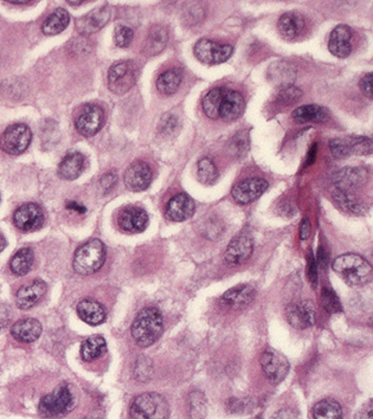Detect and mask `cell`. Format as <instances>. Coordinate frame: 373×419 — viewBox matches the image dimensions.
<instances>
[{"mask_svg": "<svg viewBox=\"0 0 373 419\" xmlns=\"http://www.w3.org/2000/svg\"><path fill=\"white\" fill-rule=\"evenodd\" d=\"M164 320L158 308L146 307L139 311L132 325V336L140 347H150L160 338Z\"/></svg>", "mask_w": 373, "mask_h": 419, "instance_id": "6da1fadb", "label": "cell"}, {"mask_svg": "<svg viewBox=\"0 0 373 419\" xmlns=\"http://www.w3.org/2000/svg\"><path fill=\"white\" fill-rule=\"evenodd\" d=\"M333 271L349 286H364L372 278V266L357 254L338 256L333 262Z\"/></svg>", "mask_w": 373, "mask_h": 419, "instance_id": "7a4b0ae2", "label": "cell"}, {"mask_svg": "<svg viewBox=\"0 0 373 419\" xmlns=\"http://www.w3.org/2000/svg\"><path fill=\"white\" fill-rule=\"evenodd\" d=\"M106 262V246L100 239H92L80 246L73 255V268L78 274L88 276L98 273Z\"/></svg>", "mask_w": 373, "mask_h": 419, "instance_id": "3957f363", "label": "cell"}, {"mask_svg": "<svg viewBox=\"0 0 373 419\" xmlns=\"http://www.w3.org/2000/svg\"><path fill=\"white\" fill-rule=\"evenodd\" d=\"M170 407L166 399L155 392L138 395L130 405L132 419H168Z\"/></svg>", "mask_w": 373, "mask_h": 419, "instance_id": "277c9868", "label": "cell"}, {"mask_svg": "<svg viewBox=\"0 0 373 419\" xmlns=\"http://www.w3.org/2000/svg\"><path fill=\"white\" fill-rule=\"evenodd\" d=\"M73 405V393L68 385H60L49 395L42 397L38 411L43 417L53 418L65 415Z\"/></svg>", "mask_w": 373, "mask_h": 419, "instance_id": "5b68a950", "label": "cell"}, {"mask_svg": "<svg viewBox=\"0 0 373 419\" xmlns=\"http://www.w3.org/2000/svg\"><path fill=\"white\" fill-rule=\"evenodd\" d=\"M138 78V67L132 61H121L112 65L108 71V87L116 95H123L132 89Z\"/></svg>", "mask_w": 373, "mask_h": 419, "instance_id": "8992f818", "label": "cell"}, {"mask_svg": "<svg viewBox=\"0 0 373 419\" xmlns=\"http://www.w3.org/2000/svg\"><path fill=\"white\" fill-rule=\"evenodd\" d=\"M33 140L31 129L24 123H16L5 129L0 137V148L5 153L18 155L26 151Z\"/></svg>", "mask_w": 373, "mask_h": 419, "instance_id": "52a82bcc", "label": "cell"}, {"mask_svg": "<svg viewBox=\"0 0 373 419\" xmlns=\"http://www.w3.org/2000/svg\"><path fill=\"white\" fill-rule=\"evenodd\" d=\"M196 57L205 65H220L227 61L234 53L232 45L222 44L211 40H200L193 49Z\"/></svg>", "mask_w": 373, "mask_h": 419, "instance_id": "ba28073f", "label": "cell"}, {"mask_svg": "<svg viewBox=\"0 0 373 419\" xmlns=\"http://www.w3.org/2000/svg\"><path fill=\"white\" fill-rule=\"evenodd\" d=\"M105 112L98 105H85L76 117L75 127L83 137H94L105 125Z\"/></svg>", "mask_w": 373, "mask_h": 419, "instance_id": "9c48e42d", "label": "cell"}, {"mask_svg": "<svg viewBox=\"0 0 373 419\" xmlns=\"http://www.w3.org/2000/svg\"><path fill=\"white\" fill-rule=\"evenodd\" d=\"M15 225L23 232H33L44 224V211L35 203L19 206L13 214Z\"/></svg>", "mask_w": 373, "mask_h": 419, "instance_id": "30bf717a", "label": "cell"}, {"mask_svg": "<svg viewBox=\"0 0 373 419\" xmlns=\"http://www.w3.org/2000/svg\"><path fill=\"white\" fill-rule=\"evenodd\" d=\"M261 366L266 377L274 384L281 383L289 371L287 358L272 348H268L263 352L261 357Z\"/></svg>", "mask_w": 373, "mask_h": 419, "instance_id": "8fae6325", "label": "cell"}, {"mask_svg": "<svg viewBox=\"0 0 373 419\" xmlns=\"http://www.w3.org/2000/svg\"><path fill=\"white\" fill-rule=\"evenodd\" d=\"M268 189V182L261 178H249L234 186L232 196L236 202L247 205L262 196Z\"/></svg>", "mask_w": 373, "mask_h": 419, "instance_id": "7c38bea8", "label": "cell"}, {"mask_svg": "<svg viewBox=\"0 0 373 419\" xmlns=\"http://www.w3.org/2000/svg\"><path fill=\"white\" fill-rule=\"evenodd\" d=\"M118 224L125 232L139 234L148 225V214L138 206H127L119 214Z\"/></svg>", "mask_w": 373, "mask_h": 419, "instance_id": "4fadbf2b", "label": "cell"}, {"mask_svg": "<svg viewBox=\"0 0 373 419\" xmlns=\"http://www.w3.org/2000/svg\"><path fill=\"white\" fill-rule=\"evenodd\" d=\"M153 179V172L145 162H135L127 169L125 184L133 192H140L148 189Z\"/></svg>", "mask_w": 373, "mask_h": 419, "instance_id": "5bb4252c", "label": "cell"}, {"mask_svg": "<svg viewBox=\"0 0 373 419\" xmlns=\"http://www.w3.org/2000/svg\"><path fill=\"white\" fill-rule=\"evenodd\" d=\"M244 107L245 102L242 94L225 88L219 105L218 119L227 122L235 121L243 114Z\"/></svg>", "mask_w": 373, "mask_h": 419, "instance_id": "9a60e30c", "label": "cell"}, {"mask_svg": "<svg viewBox=\"0 0 373 419\" xmlns=\"http://www.w3.org/2000/svg\"><path fill=\"white\" fill-rule=\"evenodd\" d=\"M315 308L311 301L294 303L287 308V320L296 330H306L314 325Z\"/></svg>", "mask_w": 373, "mask_h": 419, "instance_id": "2e32d148", "label": "cell"}, {"mask_svg": "<svg viewBox=\"0 0 373 419\" xmlns=\"http://www.w3.org/2000/svg\"><path fill=\"white\" fill-rule=\"evenodd\" d=\"M252 238L247 234H238L229 243L225 251V261L230 266H240L252 256Z\"/></svg>", "mask_w": 373, "mask_h": 419, "instance_id": "e0dca14e", "label": "cell"}, {"mask_svg": "<svg viewBox=\"0 0 373 419\" xmlns=\"http://www.w3.org/2000/svg\"><path fill=\"white\" fill-rule=\"evenodd\" d=\"M195 214V203L186 194H179L167 203L165 214L172 222H184Z\"/></svg>", "mask_w": 373, "mask_h": 419, "instance_id": "ac0fdd59", "label": "cell"}, {"mask_svg": "<svg viewBox=\"0 0 373 419\" xmlns=\"http://www.w3.org/2000/svg\"><path fill=\"white\" fill-rule=\"evenodd\" d=\"M352 30L347 25H338L329 36V49L332 55L339 58H346L352 53Z\"/></svg>", "mask_w": 373, "mask_h": 419, "instance_id": "d6986e66", "label": "cell"}, {"mask_svg": "<svg viewBox=\"0 0 373 419\" xmlns=\"http://www.w3.org/2000/svg\"><path fill=\"white\" fill-rule=\"evenodd\" d=\"M110 18V10L107 6L96 8L87 16L82 17L76 23V30L83 36L101 30L108 23Z\"/></svg>", "mask_w": 373, "mask_h": 419, "instance_id": "ffe728a7", "label": "cell"}, {"mask_svg": "<svg viewBox=\"0 0 373 419\" xmlns=\"http://www.w3.org/2000/svg\"><path fill=\"white\" fill-rule=\"evenodd\" d=\"M46 283L42 280H35L17 291L16 303L21 309H30L44 296Z\"/></svg>", "mask_w": 373, "mask_h": 419, "instance_id": "44dd1931", "label": "cell"}, {"mask_svg": "<svg viewBox=\"0 0 373 419\" xmlns=\"http://www.w3.org/2000/svg\"><path fill=\"white\" fill-rule=\"evenodd\" d=\"M76 311L82 321L92 326H98L106 321L107 314L105 308L102 307L101 303H98L95 300H90V298L83 300L78 303Z\"/></svg>", "mask_w": 373, "mask_h": 419, "instance_id": "7402d4cb", "label": "cell"}, {"mask_svg": "<svg viewBox=\"0 0 373 419\" xmlns=\"http://www.w3.org/2000/svg\"><path fill=\"white\" fill-rule=\"evenodd\" d=\"M11 333L21 343H33L41 336L42 325L36 318H23L13 325Z\"/></svg>", "mask_w": 373, "mask_h": 419, "instance_id": "603a6c76", "label": "cell"}, {"mask_svg": "<svg viewBox=\"0 0 373 419\" xmlns=\"http://www.w3.org/2000/svg\"><path fill=\"white\" fill-rule=\"evenodd\" d=\"M85 159L80 152L67 154L58 166V176L64 180H75L85 169Z\"/></svg>", "mask_w": 373, "mask_h": 419, "instance_id": "cb8c5ba5", "label": "cell"}, {"mask_svg": "<svg viewBox=\"0 0 373 419\" xmlns=\"http://www.w3.org/2000/svg\"><path fill=\"white\" fill-rule=\"evenodd\" d=\"M367 178V171L365 169H342L334 176V182L337 185V189L342 191H351L354 187L363 185Z\"/></svg>", "mask_w": 373, "mask_h": 419, "instance_id": "d4e9b609", "label": "cell"}, {"mask_svg": "<svg viewBox=\"0 0 373 419\" xmlns=\"http://www.w3.org/2000/svg\"><path fill=\"white\" fill-rule=\"evenodd\" d=\"M304 18L299 12H287L281 17L277 28L281 36L287 41H292L295 37L300 35L304 28Z\"/></svg>", "mask_w": 373, "mask_h": 419, "instance_id": "484cf974", "label": "cell"}, {"mask_svg": "<svg viewBox=\"0 0 373 419\" xmlns=\"http://www.w3.org/2000/svg\"><path fill=\"white\" fill-rule=\"evenodd\" d=\"M255 289L252 286L242 284V286H237L230 291H227L222 296V303L225 306L241 308V307H245L249 303H252V300L255 298Z\"/></svg>", "mask_w": 373, "mask_h": 419, "instance_id": "4316f807", "label": "cell"}, {"mask_svg": "<svg viewBox=\"0 0 373 419\" xmlns=\"http://www.w3.org/2000/svg\"><path fill=\"white\" fill-rule=\"evenodd\" d=\"M292 117L299 123H307V122L326 121L329 120V114L321 105H309L296 108L293 112Z\"/></svg>", "mask_w": 373, "mask_h": 419, "instance_id": "83f0119b", "label": "cell"}, {"mask_svg": "<svg viewBox=\"0 0 373 419\" xmlns=\"http://www.w3.org/2000/svg\"><path fill=\"white\" fill-rule=\"evenodd\" d=\"M107 343L100 335H93L85 339L81 345V358L83 361L90 363L106 354Z\"/></svg>", "mask_w": 373, "mask_h": 419, "instance_id": "f1b7e54d", "label": "cell"}, {"mask_svg": "<svg viewBox=\"0 0 373 419\" xmlns=\"http://www.w3.org/2000/svg\"><path fill=\"white\" fill-rule=\"evenodd\" d=\"M168 41V33L167 28L162 25H155L150 28L148 37H147L146 44H145V53L150 56H155L162 53L166 48Z\"/></svg>", "mask_w": 373, "mask_h": 419, "instance_id": "f546056e", "label": "cell"}, {"mask_svg": "<svg viewBox=\"0 0 373 419\" xmlns=\"http://www.w3.org/2000/svg\"><path fill=\"white\" fill-rule=\"evenodd\" d=\"M69 13L65 11L64 8H57L53 11L43 23L42 30L45 35L48 36H55L64 31L67 26L69 25Z\"/></svg>", "mask_w": 373, "mask_h": 419, "instance_id": "4dcf8cb0", "label": "cell"}, {"mask_svg": "<svg viewBox=\"0 0 373 419\" xmlns=\"http://www.w3.org/2000/svg\"><path fill=\"white\" fill-rule=\"evenodd\" d=\"M182 83V71L179 69H168L160 74L157 80V88L162 95H173Z\"/></svg>", "mask_w": 373, "mask_h": 419, "instance_id": "1f68e13d", "label": "cell"}, {"mask_svg": "<svg viewBox=\"0 0 373 419\" xmlns=\"http://www.w3.org/2000/svg\"><path fill=\"white\" fill-rule=\"evenodd\" d=\"M33 262H35V255L33 249L23 248L21 250L17 251L13 256L10 263V269L17 276H24L31 271Z\"/></svg>", "mask_w": 373, "mask_h": 419, "instance_id": "d6a6232c", "label": "cell"}, {"mask_svg": "<svg viewBox=\"0 0 373 419\" xmlns=\"http://www.w3.org/2000/svg\"><path fill=\"white\" fill-rule=\"evenodd\" d=\"M333 197H334V202L337 203L341 209L349 211L351 214H365V206L358 200L351 191H342V189H337L334 191Z\"/></svg>", "mask_w": 373, "mask_h": 419, "instance_id": "836d02e7", "label": "cell"}, {"mask_svg": "<svg viewBox=\"0 0 373 419\" xmlns=\"http://www.w3.org/2000/svg\"><path fill=\"white\" fill-rule=\"evenodd\" d=\"M314 419H342L340 404L333 399H324L313 407Z\"/></svg>", "mask_w": 373, "mask_h": 419, "instance_id": "e575fe53", "label": "cell"}, {"mask_svg": "<svg viewBox=\"0 0 373 419\" xmlns=\"http://www.w3.org/2000/svg\"><path fill=\"white\" fill-rule=\"evenodd\" d=\"M225 88H214L203 99L204 113L212 120L218 119L219 105Z\"/></svg>", "mask_w": 373, "mask_h": 419, "instance_id": "d590c367", "label": "cell"}, {"mask_svg": "<svg viewBox=\"0 0 373 419\" xmlns=\"http://www.w3.org/2000/svg\"><path fill=\"white\" fill-rule=\"evenodd\" d=\"M197 174H198L199 182L210 185V184H214L217 180L218 169H217L211 159L203 157L202 160H199Z\"/></svg>", "mask_w": 373, "mask_h": 419, "instance_id": "8d00e7d4", "label": "cell"}, {"mask_svg": "<svg viewBox=\"0 0 373 419\" xmlns=\"http://www.w3.org/2000/svg\"><path fill=\"white\" fill-rule=\"evenodd\" d=\"M321 303H322L324 311H329L331 314H336V313L341 311L340 300L329 287H324L321 291Z\"/></svg>", "mask_w": 373, "mask_h": 419, "instance_id": "74e56055", "label": "cell"}, {"mask_svg": "<svg viewBox=\"0 0 373 419\" xmlns=\"http://www.w3.org/2000/svg\"><path fill=\"white\" fill-rule=\"evenodd\" d=\"M351 152L358 155H370L372 153V140L366 137H349L347 139Z\"/></svg>", "mask_w": 373, "mask_h": 419, "instance_id": "f35d334b", "label": "cell"}, {"mask_svg": "<svg viewBox=\"0 0 373 419\" xmlns=\"http://www.w3.org/2000/svg\"><path fill=\"white\" fill-rule=\"evenodd\" d=\"M302 96V90L296 88L294 85H284L276 95V101L281 105H293Z\"/></svg>", "mask_w": 373, "mask_h": 419, "instance_id": "ab89813d", "label": "cell"}, {"mask_svg": "<svg viewBox=\"0 0 373 419\" xmlns=\"http://www.w3.org/2000/svg\"><path fill=\"white\" fill-rule=\"evenodd\" d=\"M329 149L336 159H345L352 154L347 139H332L329 142Z\"/></svg>", "mask_w": 373, "mask_h": 419, "instance_id": "60d3db41", "label": "cell"}, {"mask_svg": "<svg viewBox=\"0 0 373 419\" xmlns=\"http://www.w3.org/2000/svg\"><path fill=\"white\" fill-rule=\"evenodd\" d=\"M133 30L128 28V26L120 25V26L115 28L114 41H115V44L118 45L119 48H127L133 41Z\"/></svg>", "mask_w": 373, "mask_h": 419, "instance_id": "b9f144b4", "label": "cell"}, {"mask_svg": "<svg viewBox=\"0 0 373 419\" xmlns=\"http://www.w3.org/2000/svg\"><path fill=\"white\" fill-rule=\"evenodd\" d=\"M152 372H153V367H152V361L150 359L145 358V357L139 358L137 365H135V377L139 380L145 382V380H148L150 378Z\"/></svg>", "mask_w": 373, "mask_h": 419, "instance_id": "7bdbcfd3", "label": "cell"}, {"mask_svg": "<svg viewBox=\"0 0 373 419\" xmlns=\"http://www.w3.org/2000/svg\"><path fill=\"white\" fill-rule=\"evenodd\" d=\"M178 128V120L175 115L172 114H166L164 115L159 125V129L162 130L164 134H172L175 133V129Z\"/></svg>", "mask_w": 373, "mask_h": 419, "instance_id": "ee69618b", "label": "cell"}, {"mask_svg": "<svg viewBox=\"0 0 373 419\" xmlns=\"http://www.w3.org/2000/svg\"><path fill=\"white\" fill-rule=\"evenodd\" d=\"M116 182H118V176L114 171L103 174V177L100 179V189H101L102 194H110V191L114 189V186L116 185Z\"/></svg>", "mask_w": 373, "mask_h": 419, "instance_id": "f6af8a7d", "label": "cell"}, {"mask_svg": "<svg viewBox=\"0 0 373 419\" xmlns=\"http://www.w3.org/2000/svg\"><path fill=\"white\" fill-rule=\"evenodd\" d=\"M309 259H307V276L309 278V282L312 283L313 287L318 286V266L315 258L313 256L312 253L309 254Z\"/></svg>", "mask_w": 373, "mask_h": 419, "instance_id": "bcb514c9", "label": "cell"}, {"mask_svg": "<svg viewBox=\"0 0 373 419\" xmlns=\"http://www.w3.org/2000/svg\"><path fill=\"white\" fill-rule=\"evenodd\" d=\"M359 87L364 95L369 99H372V74H366L365 76L363 77L359 82Z\"/></svg>", "mask_w": 373, "mask_h": 419, "instance_id": "7dc6e473", "label": "cell"}, {"mask_svg": "<svg viewBox=\"0 0 373 419\" xmlns=\"http://www.w3.org/2000/svg\"><path fill=\"white\" fill-rule=\"evenodd\" d=\"M372 400H369L367 403L361 407V410L358 411L356 419H372Z\"/></svg>", "mask_w": 373, "mask_h": 419, "instance_id": "c3c4849f", "label": "cell"}, {"mask_svg": "<svg viewBox=\"0 0 373 419\" xmlns=\"http://www.w3.org/2000/svg\"><path fill=\"white\" fill-rule=\"evenodd\" d=\"M272 419H299V417H297V413L294 410L284 409V410L276 412L275 415L272 416Z\"/></svg>", "mask_w": 373, "mask_h": 419, "instance_id": "681fc988", "label": "cell"}, {"mask_svg": "<svg viewBox=\"0 0 373 419\" xmlns=\"http://www.w3.org/2000/svg\"><path fill=\"white\" fill-rule=\"evenodd\" d=\"M309 236H311V223H309V218H304L300 228L301 241L309 239Z\"/></svg>", "mask_w": 373, "mask_h": 419, "instance_id": "f907efd6", "label": "cell"}, {"mask_svg": "<svg viewBox=\"0 0 373 419\" xmlns=\"http://www.w3.org/2000/svg\"><path fill=\"white\" fill-rule=\"evenodd\" d=\"M8 323H10V311L6 307L0 305V331L4 330Z\"/></svg>", "mask_w": 373, "mask_h": 419, "instance_id": "816d5d0a", "label": "cell"}, {"mask_svg": "<svg viewBox=\"0 0 373 419\" xmlns=\"http://www.w3.org/2000/svg\"><path fill=\"white\" fill-rule=\"evenodd\" d=\"M67 209L70 210V211H76V212H78V214H85V207H83V206L80 205L78 203H68V205H67Z\"/></svg>", "mask_w": 373, "mask_h": 419, "instance_id": "f5cc1de1", "label": "cell"}, {"mask_svg": "<svg viewBox=\"0 0 373 419\" xmlns=\"http://www.w3.org/2000/svg\"><path fill=\"white\" fill-rule=\"evenodd\" d=\"M317 145L314 144V145H313L312 148H311V151H309V157H307V162H306V165L304 166H309L311 165V164H312L313 162H314V159H315V155H317Z\"/></svg>", "mask_w": 373, "mask_h": 419, "instance_id": "db71d44e", "label": "cell"}, {"mask_svg": "<svg viewBox=\"0 0 373 419\" xmlns=\"http://www.w3.org/2000/svg\"><path fill=\"white\" fill-rule=\"evenodd\" d=\"M5 246H6V239L0 234V253L4 250Z\"/></svg>", "mask_w": 373, "mask_h": 419, "instance_id": "11a10c76", "label": "cell"}, {"mask_svg": "<svg viewBox=\"0 0 373 419\" xmlns=\"http://www.w3.org/2000/svg\"><path fill=\"white\" fill-rule=\"evenodd\" d=\"M8 4H15V5L31 4V1H8Z\"/></svg>", "mask_w": 373, "mask_h": 419, "instance_id": "9f6ffc18", "label": "cell"}, {"mask_svg": "<svg viewBox=\"0 0 373 419\" xmlns=\"http://www.w3.org/2000/svg\"><path fill=\"white\" fill-rule=\"evenodd\" d=\"M68 4L80 5V4H83V1H68Z\"/></svg>", "mask_w": 373, "mask_h": 419, "instance_id": "6f0895ef", "label": "cell"}]
</instances>
